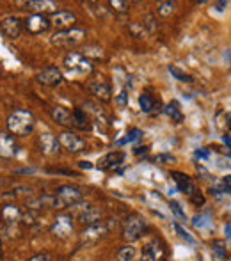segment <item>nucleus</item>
Masks as SVG:
<instances>
[{
    "label": "nucleus",
    "mask_w": 231,
    "mask_h": 261,
    "mask_svg": "<svg viewBox=\"0 0 231 261\" xmlns=\"http://www.w3.org/2000/svg\"><path fill=\"white\" fill-rule=\"evenodd\" d=\"M85 39L84 29H66V31H57L52 36V44L59 48H71L75 44L82 43Z\"/></svg>",
    "instance_id": "3"
},
{
    "label": "nucleus",
    "mask_w": 231,
    "mask_h": 261,
    "mask_svg": "<svg viewBox=\"0 0 231 261\" xmlns=\"http://www.w3.org/2000/svg\"><path fill=\"white\" fill-rule=\"evenodd\" d=\"M100 219H102V210L94 208V206H85V210L78 215V221L82 222V224H96V222H100Z\"/></svg>",
    "instance_id": "22"
},
{
    "label": "nucleus",
    "mask_w": 231,
    "mask_h": 261,
    "mask_svg": "<svg viewBox=\"0 0 231 261\" xmlns=\"http://www.w3.org/2000/svg\"><path fill=\"white\" fill-rule=\"evenodd\" d=\"M174 229H176V233L180 236H182L183 240H187V242H189V244H194V238H192L191 235H189V233H187L185 229H183L182 226H180V224H174Z\"/></svg>",
    "instance_id": "36"
},
{
    "label": "nucleus",
    "mask_w": 231,
    "mask_h": 261,
    "mask_svg": "<svg viewBox=\"0 0 231 261\" xmlns=\"http://www.w3.org/2000/svg\"><path fill=\"white\" fill-rule=\"evenodd\" d=\"M50 117L57 124H61V126H70V128H73V115H71V112L68 111L66 107L53 105L50 109Z\"/></svg>",
    "instance_id": "14"
},
{
    "label": "nucleus",
    "mask_w": 231,
    "mask_h": 261,
    "mask_svg": "<svg viewBox=\"0 0 231 261\" xmlns=\"http://www.w3.org/2000/svg\"><path fill=\"white\" fill-rule=\"evenodd\" d=\"M20 219H23L25 224H34V215H31V213H29V215H22Z\"/></svg>",
    "instance_id": "46"
},
{
    "label": "nucleus",
    "mask_w": 231,
    "mask_h": 261,
    "mask_svg": "<svg viewBox=\"0 0 231 261\" xmlns=\"http://www.w3.org/2000/svg\"><path fill=\"white\" fill-rule=\"evenodd\" d=\"M174 9H176V2H160L156 11L160 16H169L171 13H174Z\"/></svg>",
    "instance_id": "30"
},
{
    "label": "nucleus",
    "mask_w": 231,
    "mask_h": 261,
    "mask_svg": "<svg viewBox=\"0 0 231 261\" xmlns=\"http://www.w3.org/2000/svg\"><path fill=\"white\" fill-rule=\"evenodd\" d=\"M137 254V249L133 247V245H123V247L117 251V261H132Z\"/></svg>",
    "instance_id": "25"
},
{
    "label": "nucleus",
    "mask_w": 231,
    "mask_h": 261,
    "mask_svg": "<svg viewBox=\"0 0 231 261\" xmlns=\"http://www.w3.org/2000/svg\"><path fill=\"white\" fill-rule=\"evenodd\" d=\"M29 261H52L48 253H39V254H34L32 258H29Z\"/></svg>",
    "instance_id": "40"
},
{
    "label": "nucleus",
    "mask_w": 231,
    "mask_h": 261,
    "mask_svg": "<svg viewBox=\"0 0 231 261\" xmlns=\"http://www.w3.org/2000/svg\"><path fill=\"white\" fill-rule=\"evenodd\" d=\"M84 57H87L91 61V57L94 59H102L103 57V50L102 48H96V46H89V48H84V52H80Z\"/></svg>",
    "instance_id": "32"
},
{
    "label": "nucleus",
    "mask_w": 231,
    "mask_h": 261,
    "mask_svg": "<svg viewBox=\"0 0 231 261\" xmlns=\"http://www.w3.org/2000/svg\"><path fill=\"white\" fill-rule=\"evenodd\" d=\"M36 80L39 82L41 85H46V87H57L62 84V71L57 66H46L36 75Z\"/></svg>",
    "instance_id": "6"
},
{
    "label": "nucleus",
    "mask_w": 231,
    "mask_h": 261,
    "mask_svg": "<svg viewBox=\"0 0 231 261\" xmlns=\"http://www.w3.org/2000/svg\"><path fill=\"white\" fill-rule=\"evenodd\" d=\"M162 244L158 240H151L150 244L144 245L142 249V254H141V261H156L160 256H162Z\"/></svg>",
    "instance_id": "19"
},
{
    "label": "nucleus",
    "mask_w": 231,
    "mask_h": 261,
    "mask_svg": "<svg viewBox=\"0 0 231 261\" xmlns=\"http://www.w3.org/2000/svg\"><path fill=\"white\" fill-rule=\"evenodd\" d=\"M55 197L59 199V203L62 204V208H66V206H71V204H77L82 201L84 194L80 192V188L77 186H71V185H61L57 188V194Z\"/></svg>",
    "instance_id": "7"
},
{
    "label": "nucleus",
    "mask_w": 231,
    "mask_h": 261,
    "mask_svg": "<svg viewBox=\"0 0 231 261\" xmlns=\"http://www.w3.org/2000/svg\"><path fill=\"white\" fill-rule=\"evenodd\" d=\"M77 22L75 13L71 11H57L50 16V25H53L59 31H66V29H71V25Z\"/></svg>",
    "instance_id": "12"
},
{
    "label": "nucleus",
    "mask_w": 231,
    "mask_h": 261,
    "mask_svg": "<svg viewBox=\"0 0 231 261\" xmlns=\"http://www.w3.org/2000/svg\"><path fill=\"white\" fill-rule=\"evenodd\" d=\"M169 73H171L176 80H180V82H187V84L194 82V78H192L191 75H187L185 71H182L178 66H169Z\"/></svg>",
    "instance_id": "26"
},
{
    "label": "nucleus",
    "mask_w": 231,
    "mask_h": 261,
    "mask_svg": "<svg viewBox=\"0 0 231 261\" xmlns=\"http://www.w3.org/2000/svg\"><path fill=\"white\" fill-rule=\"evenodd\" d=\"M23 29L29 34H43L50 29V18L43 16V14H31L23 20Z\"/></svg>",
    "instance_id": "8"
},
{
    "label": "nucleus",
    "mask_w": 231,
    "mask_h": 261,
    "mask_svg": "<svg viewBox=\"0 0 231 261\" xmlns=\"http://www.w3.org/2000/svg\"><path fill=\"white\" fill-rule=\"evenodd\" d=\"M109 5H111L114 11H119V13H126V11H128V4H126V2H119V0H111Z\"/></svg>",
    "instance_id": "35"
},
{
    "label": "nucleus",
    "mask_w": 231,
    "mask_h": 261,
    "mask_svg": "<svg viewBox=\"0 0 231 261\" xmlns=\"http://www.w3.org/2000/svg\"><path fill=\"white\" fill-rule=\"evenodd\" d=\"M148 148L146 146H142V148H135V155H141V153H146Z\"/></svg>",
    "instance_id": "49"
},
{
    "label": "nucleus",
    "mask_w": 231,
    "mask_h": 261,
    "mask_svg": "<svg viewBox=\"0 0 231 261\" xmlns=\"http://www.w3.org/2000/svg\"><path fill=\"white\" fill-rule=\"evenodd\" d=\"M212 249H213V254H215L219 260H226V258H228L226 245H224V242H222V240H213Z\"/></svg>",
    "instance_id": "27"
},
{
    "label": "nucleus",
    "mask_w": 231,
    "mask_h": 261,
    "mask_svg": "<svg viewBox=\"0 0 231 261\" xmlns=\"http://www.w3.org/2000/svg\"><path fill=\"white\" fill-rule=\"evenodd\" d=\"M91 89V93L100 100V102H111L112 100V89L109 84H103V82H93V84L89 85Z\"/></svg>",
    "instance_id": "20"
},
{
    "label": "nucleus",
    "mask_w": 231,
    "mask_h": 261,
    "mask_svg": "<svg viewBox=\"0 0 231 261\" xmlns=\"http://www.w3.org/2000/svg\"><path fill=\"white\" fill-rule=\"evenodd\" d=\"M80 169H93V164L91 162H80Z\"/></svg>",
    "instance_id": "48"
},
{
    "label": "nucleus",
    "mask_w": 231,
    "mask_h": 261,
    "mask_svg": "<svg viewBox=\"0 0 231 261\" xmlns=\"http://www.w3.org/2000/svg\"><path fill=\"white\" fill-rule=\"evenodd\" d=\"M27 7L34 11V14H53L57 13V4L55 2H50V0H31V2H27Z\"/></svg>",
    "instance_id": "15"
},
{
    "label": "nucleus",
    "mask_w": 231,
    "mask_h": 261,
    "mask_svg": "<svg viewBox=\"0 0 231 261\" xmlns=\"http://www.w3.org/2000/svg\"><path fill=\"white\" fill-rule=\"evenodd\" d=\"M0 31L7 36L9 39H16L23 31V22L18 16H7L0 22Z\"/></svg>",
    "instance_id": "10"
},
{
    "label": "nucleus",
    "mask_w": 231,
    "mask_h": 261,
    "mask_svg": "<svg viewBox=\"0 0 231 261\" xmlns=\"http://www.w3.org/2000/svg\"><path fill=\"white\" fill-rule=\"evenodd\" d=\"M52 233L59 238H68L73 233V222L70 215H57L52 226Z\"/></svg>",
    "instance_id": "13"
},
{
    "label": "nucleus",
    "mask_w": 231,
    "mask_h": 261,
    "mask_svg": "<svg viewBox=\"0 0 231 261\" xmlns=\"http://www.w3.org/2000/svg\"><path fill=\"white\" fill-rule=\"evenodd\" d=\"M111 231V226L107 224V222L100 221L96 222V224H91V226H87L84 231H82V238L84 240H94V238H102V236H105L107 233Z\"/></svg>",
    "instance_id": "16"
},
{
    "label": "nucleus",
    "mask_w": 231,
    "mask_h": 261,
    "mask_svg": "<svg viewBox=\"0 0 231 261\" xmlns=\"http://www.w3.org/2000/svg\"><path fill=\"white\" fill-rule=\"evenodd\" d=\"M146 25H150V31H155V23H153V16H151V14H148L146 16Z\"/></svg>",
    "instance_id": "45"
},
{
    "label": "nucleus",
    "mask_w": 231,
    "mask_h": 261,
    "mask_svg": "<svg viewBox=\"0 0 231 261\" xmlns=\"http://www.w3.org/2000/svg\"><path fill=\"white\" fill-rule=\"evenodd\" d=\"M226 235L228 238H231V226H226Z\"/></svg>",
    "instance_id": "51"
},
{
    "label": "nucleus",
    "mask_w": 231,
    "mask_h": 261,
    "mask_svg": "<svg viewBox=\"0 0 231 261\" xmlns=\"http://www.w3.org/2000/svg\"><path fill=\"white\" fill-rule=\"evenodd\" d=\"M228 5V2H215V7H217V11H224V7Z\"/></svg>",
    "instance_id": "47"
},
{
    "label": "nucleus",
    "mask_w": 231,
    "mask_h": 261,
    "mask_svg": "<svg viewBox=\"0 0 231 261\" xmlns=\"http://www.w3.org/2000/svg\"><path fill=\"white\" fill-rule=\"evenodd\" d=\"M192 224H194V227H204V226H210V221H208V217L199 215V217H194Z\"/></svg>",
    "instance_id": "37"
},
{
    "label": "nucleus",
    "mask_w": 231,
    "mask_h": 261,
    "mask_svg": "<svg viewBox=\"0 0 231 261\" xmlns=\"http://www.w3.org/2000/svg\"><path fill=\"white\" fill-rule=\"evenodd\" d=\"M117 103H119L121 107L126 103V91H121V93H119V96H117Z\"/></svg>",
    "instance_id": "44"
},
{
    "label": "nucleus",
    "mask_w": 231,
    "mask_h": 261,
    "mask_svg": "<svg viewBox=\"0 0 231 261\" xmlns=\"http://www.w3.org/2000/svg\"><path fill=\"white\" fill-rule=\"evenodd\" d=\"M165 112H167L171 117H173L176 123H180V121L183 119V115H182V112H180V107H178V103L176 102H173L171 105H167V109H165Z\"/></svg>",
    "instance_id": "31"
},
{
    "label": "nucleus",
    "mask_w": 231,
    "mask_h": 261,
    "mask_svg": "<svg viewBox=\"0 0 231 261\" xmlns=\"http://www.w3.org/2000/svg\"><path fill=\"white\" fill-rule=\"evenodd\" d=\"M169 206H171V210H173V213H174V215H176L178 219H180V221H183V222L187 221V215H185V212H183V210H182V206H180V204H178L176 201H171V203H169Z\"/></svg>",
    "instance_id": "34"
},
{
    "label": "nucleus",
    "mask_w": 231,
    "mask_h": 261,
    "mask_svg": "<svg viewBox=\"0 0 231 261\" xmlns=\"http://www.w3.org/2000/svg\"><path fill=\"white\" fill-rule=\"evenodd\" d=\"M191 201L195 204V206H203V204H204V197H203V195H201L197 190H195L194 194L191 195Z\"/></svg>",
    "instance_id": "39"
},
{
    "label": "nucleus",
    "mask_w": 231,
    "mask_h": 261,
    "mask_svg": "<svg viewBox=\"0 0 231 261\" xmlns=\"http://www.w3.org/2000/svg\"><path fill=\"white\" fill-rule=\"evenodd\" d=\"M7 124V130L11 135H16V137H25V135H31L32 130H34L36 117L31 111H25V109H16L11 114L7 115L5 119Z\"/></svg>",
    "instance_id": "1"
},
{
    "label": "nucleus",
    "mask_w": 231,
    "mask_h": 261,
    "mask_svg": "<svg viewBox=\"0 0 231 261\" xmlns=\"http://www.w3.org/2000/svg\"><path fill=\"white\" fill-rule=\"evenodd\" d=\"M18 155V144L9 132H0V156L2 158H14Z\"/></svg>",
    "instance_id": "11"
},
{
    "label": "nucleus",
    "mask_w": 231,
    "mask_h": 261,
    "mask_svg": "<svg viewBox=\"0 0 231 261\" xmlns=\"http://www.w3.org/2000/svg\"><path fill=\"white\" fill-rule=\"evenodd\" d=\"M144 229H146V221L142 217H139V215H132V217H128L124 221L123 235L121 236L126 242H137L142 236V233H144Z\"/></svg>",
    "instance_id": "4"
},
{
    "label": "nucleus",
    "mask_w": 231,
    "mask_h": 261,
    "mask_svg": "<svg viewBox=\"0 0 231 261\" xmlns=\"http://www.w3.org/2000/svg\"><path fill=\"white\" fill-rule=\"evenodd\" d=\"M123 160H124V153H121V151H112V153H109V155H105L103 158L98 160V169H102V171L114 169L123 164Z\"/></svg>",
    "instance_id": "17"
},
{
    "label": "nucleus",
    "mask_w": 231,
    "mask_h": 261,
    "mask_svg": "<svg viewBox=\"0 0 231 261\" xmlns=\"http://www.w3.org/2000/svg\"><path fill=\"white\" fill-rule=\"evenodd\" d=\"M64 68L70 71L71 75L77 76H87L93 71V64L87 57H84L80 52H70L66 53V57L62 61Z\"/></svg>",
    "instance_id": "2"
},
{
    "label": "nucleus",
    "mask_w": 231,
    "mask_h": 261,
    "mask_svg": "<svg viewBox=\"0 0 231 261\" xmlns=\"http://www.w3.org/2000/svg\"><path fill=\"white\" fill-rule=\"evenodd\" d=\"M128 29H130V32H132L133 37H137V39H142V37H146V34H148V31L144 29V25H142V23H139V22L130 23Z\"/></svg>",
    "instance_id": "29"
},
{
    "label": "nucleus",
    "mask_w": 231,
    "mask_h": 261,
    "mask_svg": "<svg viewBox=\"0 0 231 261\" xmlns=\"http://www.w3.org/2000/svg\"><path fill=\"white\" fill-rule=\"evenodd\" d=\"M155 162H158V164H173V162H176V158L173 155H156Z\"/></svg>",
    "instance_id": "38"
},
{
    "label": "nucleus",
    "mask_w": 231,
    "mask_h": 261,
    "mask_svg": "<svg viewBox=\"0 0 231 261\" xmlns=\"http://www.w3.org/2000/svg\"><path fill=\"white\" fill-rule=\"evenodd\" d=\"M222 185H224V192L231 194V174L226 178H222Z\"/></svg>",
    "instance_id": "42"
},
{
    "label": "nucleus",
    "mask_w": 231,
    "mask_h": 261,
    "mask_svg": "<svg viewBox=\"0 0 231 261\" xmlns=\"http://www.w3.org/2000/svg\"><path fill=\"white\" fill-rule=\"evenodd\" d=\"M195 158H208L210 156V151L206 148H199V149H195Z\"/></svg>",
    "instance_id": "41"
},
{
    "label": "nucleus",
    "mask_w": 231,
    "mask_h": 261,
    "mask_svg": "<svg viewBox=\"0 0 231 261\" xmlns=\"http://www.w3.org/2000/svg\"><path fill=\"white\" fill-rule=\"evenodd\" d=\"M141 135H142V132H141V130L133 128V130H130V132H128V135H126V137H124V139H121V141H117V144H119V146H123V144H126V142H133V141H137V139L141 137Z\"/></svg>",
    "instance_id": "33"
},
{
    "label": "nucleus",
    "mask_w": 231,
    "mask_h": 261,
    "mask_svg": "<svg viewBox=\"0 0 231 261\" xmlns=\"http://www.w3.org/2000/svg\"><path fill=\"white\" fill-rule=\"evenodd\" d=\"M139 105H141V111L142 112H151L153 111V107H155V102H153V98L150 94H141L139 96Z\"/></svg>",
    "instance_id": "28"
},
{
    "label": "nucleus",
    "mask_w": 231,
    "mask_h": 261,
    "mask_svg": "<svg viewBox=\"0 0 231 261\" xmlns=\"http://www.w3.org/2000/svg\"><path fill=\"white\" fill-rule=\"evenodd\" d=\"M48 173L53 174H66V176H75L73 171H64V169H48Z\"/></svg>",
    "instance_id": "43"
},
{
    "label": "nucleus",
    "mask_w": 231,
    "mask_h": 261,
    "mask_svg": "<svg viewBox=\"0 0 231 261\" xmlns=\"http://www.w3.org/2000/svg\"><path fill=\"white\" fill-rule=\"evenodd\" d=\"M57 141H59V144H61L66 151H70V153H82V151H85V141L80 137V135H77L75 132H71V130L59 133Z\"/></svg>",
    "instance_id": "5"
},
{
    "label": "nucleus",
    "mask_w": 231,
    "mask_h": 261,
    "mask_svg": "<svg viewBox=\"0 0 231 261\" xmlns=\"http://www.w3.org/2000/svg\"><path fill=\"white\" fill-rule=\"evenodd\" d=\"M222 141H224V144H226V146L231 148V135H224V137H222Z\"/></svg>",
    "instance_id": "50"
},
{
    "label": "nucleus",
    "mask_w": 231,
    "mask_h": 261,
    "mask_svg": "<svg viewBox=\"0 0 231 261\" xmlns=\"http://www.w3.org/2000/svg\"><path fill=\"white\" fill-rule=\"evenodd\" d=\"M27 206L31 210H39V208H48L53 206L55 208V197H50V195H43V197H38V199H31L27 203Z\"/></svg>",
    "instance_id": "24"
},
{
    "label": "nucleus",
    "mask_w": 231,
    "mask_h": 261,
    "mask_svg": "<svg viewBox=\"0 0 231 261\" xmlns=\"http://www.w3.org/2000/svg\"><path fill=\"white\" fill-rule=\"evenodd\" d=\"M22 217V212L18 206L14 204H4L2 208H0V219L5 222V224H14L16 221H20Z\"/></svg>",
    "instance_id": "21"
},
{
    "label": "nucleus",
    "mask_w": 231,
    "mask_h": 261,
    "mask_svg": "<svg viewBox=\"0 0 231 261\" xmlns=\"http://www.w3.org/2000/svg\"><path fill=\"white\" fill-rule=\"evenodd\" d=\"M171 176H173L174 183H176V185H178V190H180V192L187 194V195H189V197H191V195L195 192L194 183L191 182V178L187 176V174L178 173V171H173V173H171Z\"/></svg>",
    "instance_id": "18"
},
{
    "label": "nucleus",
    "mask_w": 231,
    "mask_h": 261,
    "mask_svg": "<svg viewBox=\"0 0 231 261\" xmlns=\"http://www.w3.org/2000/svg\"><path fill=\"white\" fill-rule=\"evenodd\" d=\"M73 115V128H78V130H89L91 128V123H89V117L85 114V111L82 109H75L71 112Z\"/></svg>",
    "instance_id": "23"
},
{
    "label": "nucleus",
    "mask_w": 231,
    "mask_h": 261,
    "mask_svg": "<svg viewBox=\"0 0 231 261\" xmlns=\"http://www.w3.org/2000/svg\"><path fill=\"white\" fill-rule=\"evenodd\" d=\"M38 146H39V151L43 153V155H57L59 153V148H61V144H59L57 137L53 135V133L50 132H44L41 133L39 137H38Z\"/></svg>",
    "instance_id": "9"
}]
</instances>
